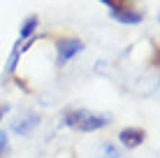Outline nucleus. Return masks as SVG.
<instances>
[{"label": "nucleus", "instance_id": "f257e3e1", "mask_svg": "<svg viewBox=\"0 0 160 158\" xmlns=\"http://www.w3.org/2000/svg\"><path fill=\"white\" fill-rule=\"evenodd\" d=\"M112 119L107 114H95L88 110H70L65 114V123L74 130H81V133H93V130L104 128Z\"/></svg>", "mask_w": 160, "mask_h": 158}, {"label": "nucleus", "instance_id": "f03ea898", "mask_svg": "<svg viewBox=\"0 0 160 158\" xmlns=\"http://www.w3.org/2000/svg\"><path fill=\"white\" fill-rule=\"evenodd\" d=\"M56 49H58L56 63H58V65H65L72 56H77V54L84 49V42H81V40H74V37H65V40H58Z\"/></svg>", "mask_w": 160, "mask_h": 158}, {"label": "nucleus", "instance_id": "7ed1b4c3", "mask_svg": "<svg viewBox=\"0 0 160 158\" xmlns=\"http://www.w3.org/2000/svg\"><path fill=\"white\" fill-rule=\"evenodd\" d=\"M37 123H40V114H37V112H23V114H21V116L12 123V130H14L16 135H28L30 130L37 126Z\"/></svg>", "mask_w": 160, "mask_h": 158}, {"label": "nucleus", "instance_id": "20e7f679", "mask_svg": "<svg viewBox=\"0 0 160 158\" xmlns=\"http://www.w3.org/2000/svg\"><path fill=\"white\" fill-rule=\"evenodd\" d=\"M118 140H121V144L128 146V149H137V146L146 140V130H142V128H123L118 133Z\"/></svg>", "mask_w": 160, "mask_h": 158}, {"label": "nucleus", "instance_id": "39448f33", "mask_svg": "<svg viewBox=\"0 0 160 158\" xmlns=\"http://www.w3.org/2000/svg\"><path fill=\"white\" fill-rule=\"evenodd\" d=\"M112 19L121 21V23H139L144 19V14L135 12V7H130V9H116V12H112Z\"/></svg>", "mask_w": 160, "mask_h": 158}, {"label": "nucleus", "instance_id": "423d86ee", "mask_svg": "<svg viewBox=\"0 0 160 158\" xmlns=\"http://www.w3.org/2000/svg\"><path fill=\"white\" fill-rule=\"evenodd\" d=\"M35 28H37V16L30 14L28 19L23 21V26H21V40H28L32 33H35Z\"/></svg>", "mask_w": 160, "mask_h": 158}, {"label": "nucleus", "instance_id": "0eeeda50", "mask_svg": "<svg viewBox=\"0 0 160 158\" xmlns=\"http://www.w3.org/2000/svg\"><path fill=\"white\" fill-rule=\"evenodd\" d=\"M107 7H112V12H116V9H130V7H135L132 5V0H102Z\"/></svg>", "mask_w": 160, "mask_h": 158}, {"label": "nucleus", "instance_id": "6e6552de", "mask_svg": "<svg viewBox=\"0 0 160 158\" xmlns=\"http://www.w3.org/2000/svg\"><path fill=\"white\" fill-rule=\"evenodd\" d=\"M100 158H123V156H121V151L116 149V146L104 144V146H102V151H100Z\"/></svg>", "mask_w": 160, "mask_h": 158}, {"label": "nucleus", "instance_id": "1a4fd4ad", "mask_svg": "<svg viewBox=\"0 0 160 158\" xmlns=\"http://www.w3.org/2000/svg\"><path fill=\"white\" fill-rule=\"evenodd\" d=\"M0 158H9V140L5 133H0Z\"/></svg>", "mask_w": 160, "mask_h": 158}, {"label": "nucleus", "instance_id": "9d476101", "mask_svg": "<svg viewBox=\"0 0 160 158\" xmlns=\"http://www.w3.org/2000/svg\"><path fill=\"white\" fill-rule=\"evenodd\" d=\"M5 112H7V105H0V119L5 116Z\"/></svg>", "mask_w": 160, "mask_h": 158}]
</instances>
